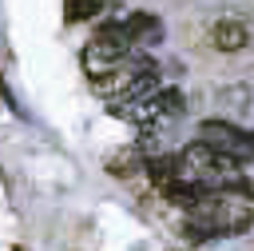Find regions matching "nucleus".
I'll list each match as a JSON object with an SVG mask.
<instances>
[{"label": "nucleus", "instance_id": "4", "mask_svg": "<svg viewBox=\"0 0 254 251\" xmlns=\"http://www.w3.org/2000/svg\"><path fill=\"white\" fill-rule=\"evenodd\" d=\"M123 24H127V32H131V44H135L139 52L163 40V20H159V16H151V12H131Z\"/></svg>", "mask_w": 254, "mask_h": 251}, {"label": "nucleus", "instance_id": "1", "mask_svg": "<svg viewBox=\"0 0 254 251\" xmlns=\"http://www.w3.org/2000/svg\"><path fill=\"white\" fill-rule=\"evenodd\" d=\"M250 223H254V207L246 203V195H234V191H210L206 199H198L187 211V235L190 239L238 235Z\"/></svg>", "mask_w": 254, "mask_h": 251}, {"label": "nucleus", "instance_id": "6", "mask_svg": "<svg viewBox=\"0 0 254 251\" xmlns=\"http://www.w3.org/2000/svg\"><path fill=\"white\" fill-rule=\"evenodd\" d=\"M139 167L147 171V155H143L139 147H127V151H119V155L107 159V171H111V175H135Z\"/></svg>", "mask_w": 254, "mask_h": 251}, {"label": "nucleus", "instance_id": "5", "mask_svg": "<svg viewBox=\"0 0 254 251\" xmlns=\"http://www.w3.org/2000/svg\"><path fill=\"white\" fill-rule=\"evenodd\" d=\"M210 40H214L218 52H238V48L250 44V32H246L238 20H218V24L210 28Z\"/></svg>", "mask_w": 254, "mask_h": 251}, {"label": "nucleus", "instance_id": "2", "mask_svg": "<svg viewBox=\"0 0 254 251\" xmlns=\"http://www.w3.org/2000/svg\"><path fill=\"white\" fill-rule=\"evenodd\" d=\"M107 108H111V116L131 120V124H139V127H163L167 120L179 116L183 92H179V88H159V92H151V96H139V100H127V104H107Z\"/></svg>", "mask_w": 254, "mask_h": 251}, {"label": "nucleus", "instance_id": "7", "mask_svg": "<svg viewBox=\"0 0 254 251\" xmlns=\"http://www.w3.org/2000/svg\"><path fill=\"white\" fill-rule=\"evenodd\" d=\"M99 8H103V0H64V12H67V20H71V24L91 20Z\"/></svg>", "mask_w": 254, "mask_h": 251}, {"label": "nucleus", "instance_id": "3", "mask_svg": "<svg viewBox=\"0 0 254 251\" xmlns=\"http://www.w3.org/2000/svg\"><path fill=\"white\" fill-rule=\"evenodd\" d=\"M198 139H206L210 147L226 151V155L238 159V163H250V159H254V131H242V127H234V124H226V120H206V124L198 127Z\"/></svg>", "mask_w": 254, "mask_h": 251}]
</instances>
